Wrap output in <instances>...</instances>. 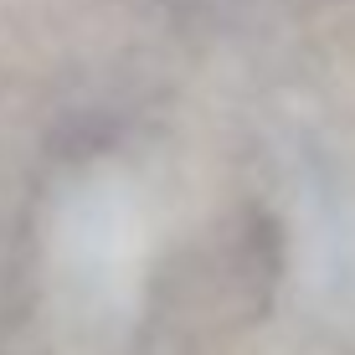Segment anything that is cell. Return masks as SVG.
<instances>
[{
  "mask_svg": "<svg viewBox=\"0 0 355 355\" xmlns=\"http://www.w3.org/2000/svg\"><path fill=\"white\" fill-rule=\"evenodd\" d=\"M155 222L139 180L88 165L57 191L42 237V314L57 355H129L150 304Z\"/></svg>",
  "mask_w": 355,
  "mask_h": 355,
  "instance_id": "cell-1",
  "label": "cell"
},
{
  "mask_svg": "<svg viewBox=\"0 0 355 355\" xmlns=\"http://www.w3.org/2000/svg\"><path fill=\"white\" fill-rule=\"evenodd\" d=\"M293 268L320 309L355 314V216L329 191H304L293 206Z\"/></svg>",
  "mask_w": 355,
  "mask_h": 355,
  "instance_id": "cell-2",
  "label": "cell"
}]
</instances>
